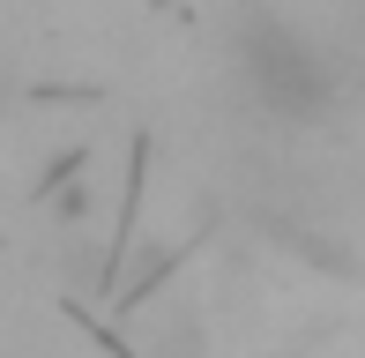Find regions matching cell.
I'll use <instances>...</instances> for the list:
<instances>
[{
  "label": "cell",
  "mask_w": 365,
  "mask_h": 358,
  "mask_svg": "<svg viewBox=\"0 0 365 358\" xmlns=\"http://www.w3.org/2000/svg\"><path fill=\"white\" fill-rule=\"evenodd\" d=\"M246 83L269 112H284V120H313V112L328 105V90H336V75H328L321 45L306 38V30L276 23V15H254L246 23Z\"/></svg>",
  "instance_id": "obj_1"
}]
</instances>
